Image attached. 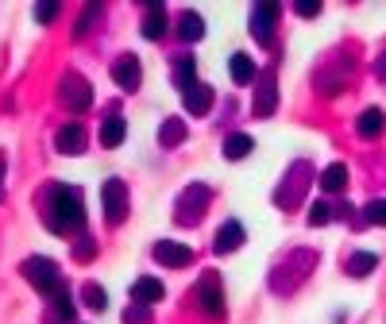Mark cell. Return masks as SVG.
I'll use <instances>...</instances> for the list:
<instances>
[{"label": "cell", "instance_id": "obj_1", "mask_svg": "<svg viewBox=\"0 0 386 324\" xmlns=\"http://www.w3.org/2000/svg\"><path fill=\"white\" fill-rule=\"evenodd\" d=\"M51 205H54L51 224L59 228V232H70V228H82V224H85L82 190H77V185H54V193H51Z\"/></svg>", "mask_w": 386, "mask_h": 324}, {"label": "cell", "instance_id": "obj_2", "mask_svg": "<svg viewBox=\"0 0 386 324\" xmlns=\"http://www.w3.org/2000/svg\"><path fill=\"white\" fill-rule=\"evenodd\" d=\"M24 275H27V282H31L35 290H43V293H59V290H66V286H62L59 266H54L51 259H27V263H24Z\"/></svg>", "mask_w": 386, "mask_h": 324}, {"label": "cell", "instance_id": "obj_3", "mask_svg": "<svg viewBox=\"0 0 386 324\" xmlns=\"http://www.w3.org/2000/svg\"><path fill=\"white\" fill-rule=\"evenodd\" d=\"M105 216H109V224H120L128 216V190L120 178H112V182H105Z\"/></svg>", "mask_w": 386, "mask_h": 324}, {"label": "cell", "instance_id": "obj_4", "mask_svg": "<svg viewBox=\"0 0 386 324\" xmlns=\"http://www.w3.org/2000/svg\"><path fill=\"white\" fill-rule=\"evenodd\" d=\"M112 77H116V85H120L124 93H135V89H139V82H143L139 59H135V54H124V59L112 66Z\"/></svg>", "mask_w": 386, "mask_h": 324}, {"label": "cell", "instance_id": "obj_5", "mask_svg": "<svg viewBox=\"0 0 386 324\" xmlns=\"http://www.w3.org/2000/svg\"><path fill=\"white\" fill-rule=\"evenodd\" d=\"M155 259H159L162 266H190L193 263V247L174 243V240H162V243H155Z\"/></svg>", "mask_w": 386, "mask_h": 324}, {"label": "cell", "instance_id": "obj_6", "mask_svg": "<svg viewBox=\"0 0 386 324\" xmlns=\"http://www.w3.org/2000/svg\"><path fill=\"white\" fill-rule=\"evenodd\" d=\"M197 301H201V309L209 316H224V290H220L217 278H205L201 290H197Z\"/></svg>", "mask_w": 386, "mask_h": 324}, {"label": "cell", "instance_id": "obj_7", "mask_svg": "<svg viewBox=\"0 0 386 324\" xmlns=\"http://www.w3.org/2000/svg\"><path fill=\"white\" fill-rule=\"evenodd\" d=\"M240 243H244V224H240V220H228V224H220V228H217L213 251H217V255H228V251H236Z\"/></svg>", "mask_w": 386, "mask_h": 324}, {"label": "cell", "instance_id": "obj_8", "mask_svg": "<svg viewBox=\"0 0 386 324\" xmlns=\"http://www.w3.org/2000/svg\"><path fill=\"white\" fill-rule=\"evenodd\" d=\"M275 16H278V4H259V8H252V35H255L259 43H270Z\"/></svg>", "mask_w": 386, "mask_h": 324}, {"label": "cell", "instance_id": "obj_9", "mask_svg": "<svg viewBox=\"0 0 386 324\" xmlns=\"http://www.w3.org/2000/svg\"><path fill=\"white\" fill-rule=\"evenodd\" d=\"M162 282L159 278H139V282L132 286V301L135 305H155V301H162Z\"/></svg>", "mask_w": 386, "mask_h": 324}, {"label": "cell", "instance_id": "obj_10", "mask_svg": "<svg viewBox=\"0 0 386 324\" xmlns=\"http://www.w3.org/2000/svg\"><path fill=\"white\" fill-rule=\"evenodd\" d=\"M59 151L62 155H82L85 151V132H82V124H66L59 132Z\"/></svg>", "mask_w": 386, "mask_h": 324}, {"label": "cell", "instance_id": "obj_11", "mask_svg": "<svg viewBox=\"0 0 386 324\" xmlns=\"http://www.w3.org/2000/svg\"><path fill=\"white\" fill-rule=\"evenodd\" d=\"M213 108V89L209 85H193L190 93H185V112H193V116H205Z\"/></svg>", "mask_w": 386, "mask_h": 324}, {"label": "cell", "instance_id": "obj_12", "mask_svg": "<svg viewBox=\"0 0 386 324\" xmlns=\"http://www.w3.org/2000/svg\"><path fill=\"white\" fill-rule=\"evenodd\" d=\"M255 151V139L252 135H244V132H236V135H228L224 139V158H247Z\"/></svg>", "mask_w": 386, "mask_h": 324}, {"label": "cell", "instance_id": "obj_13", "mask_svg": "<svg viewBox=\"0 0 386 324\" xmlns=\"http://www.w3.org/2000/svg\"><path fill=\"white\" fill-rule=\"evenodd\" d=\"M124 132H128L124 116H109L101 124V143H105V147H120V143H124Z\"/></svg>", "mask_w": 386, "mask_h": 324}, {"label": "cell", "instance_id": "obj_14", "mask_svg": "<svg viewBox=\"0 0 386 324\" xmlns=\"http://www.w3.org/2000/svg\"><path fill=\"white\" fill-rule=\"evenodd\" d=\"M228 70H232V77H236L240 85H252V82H255V62L247 59V54H232Z\"/></svg>", "mask_w": 386, "mask_h": 324}, {"label": "cell", "instance_id": "obj_15", "mask_svg": "<svg viewBox=\"0 0 386 324\" xmlns=\"http://www.w3.org/2000/svg\"><path fill=\"white\" fill-rule=\"evenodd\" d=\"M383 128H386V116L378 112V108H367V112L360 116V135H367V139L383 135Z\"/></svg>", "mask_w": 386, "mask_h": 324}, {"label": "cell", "instance_id": "obj_16", "mask_svg": "<svg viewBox=\"0 0 386 324\" xmlns=\"http://www.w3.org/2000/svg\"><path fill=\"white\" fill-rule=\"evenodd\" d=\"M275 112V82L263 77L259 82V97H255V116H270Z\"/></svg>", "mask_w": 386, "mask_h": 324}, {"label": "cell", "instance_id": "obj_17", "mask_svg": "<svg viewBox=\"0 0 386 324\" xmlns=\"http://www.w3.org/2000/svg\"><path fill=\"white\" fill-rule=\"evenodd\" d=\"M174 85H178L182 93H190L193 85H197V66H193V59H182V62L174 66Z\"/></svg>", "mask_w": 386, "mask_h": 324}, {"label": "cell", "instance_id": "obj_18", "mask_svg": "<svg viewBox=\"0 0 386 324\" xmlns=\"http://www.w3.org/2000/svg\"><path fill=\"white\" fill-rule=\"evenodd\" d=\"M344 185H348V170L340 167V162H332V167L321 174V190L325 193H336V190H344Z\"/></svg>", "mask_w": 386, "mask_h": 324}, {"label": "cell", "instance_id": "obj_19", "mask_svg": "<svg viewBox=\"0 0 386 324\" xmlns=\"http://www.w3.org/2000/svg\"><path fill=\"white\" fill-rule=\"evenodd\" d=\"M162 31H167V12L159 4H151V16L143 24V39H162Z\"/></svg>", "mask_w": 386, "mask_h": 324}, {"label": "cell", "instance_id": "obj_20", "mask_svg": "<svg viewBox=\"0 0 386 324\" xmlns=\"http://www.w3.org/2000/svg\"><path fill=\"white\" fill-rule=\"evenodd\" d=\"M348 266H352V275H355V278H367L371 270L378 266V255H371V251H360V255H352V263H348Z\"/></svg>", "mask_w": 386, "mask_h": 324}, {"label": "cell", "instance_id": "obj_21", "mask_svg": "<svg viewBox=\"0 0 386 324\" xmlns=\"http://www.w3.org/2000/svg\"><path fill=\"white\" fill-rule=\"evenodd\" d=\"M201 35H205L201 16H197V12H185L182 16V39H201Z\"/></svg>", "mask_w": 386, "mask_h": 324}, {"label": "cell", "instance_id": "obj_22", "mask_svg": "<svg viewBox=\"0 0 386 324\" xmlns=\"http://www.w3.org/2000/svg\"><path fill=\"white\" fill-rule=\"evenodd\" d=\"M159 139L167 143V147H178V143L185 139V128L178 124V120H170V124H167V128H162V132H159Z\"/></svg>", "mask_w": 386, "mask_h": 324}, {"label": "cell", "instance_id": "obj_23", "mask_svg": "<svg viewBox=\"0 0 386 324\" xmlns=\"http://www.w3.org/2000/svg\"><path fill=\"white\" fill-rule=\"evenodd\" d=\"M85 305L89 309H109V293L101 286H85Z\"/></svg>", "mask_w": 386, "mask_h": 324}, {"label": "cell", "instance_id": "obj_24", "mask_svg": "<svg viewBox=\"0 0 386 324\" xmlns=\"http://www.w3.org/2000/svg\"><path fill=\"white\" fill-rule=\"evenodd\" d=\"M54 309H59L62 321H74V301H70V290H59V293H54Z\"/></svg>", "mask_w": 386, "mask_h": 324}, {"label": "cell", "instance_id": "obj_25", "mask_svg": "<svg viewBox=\"0 0 386 324\" xmlns=\"http://www.w3.org/2000/svg\"><path fill=\"white\" fill-rule=\"evenodd\" d=\"M332 220V208L325 205V201H317V205L309 208V224H328Z\"/></svg>", "mask_w": 386, "mask_h": 324}, {"label": "cell", "instance_id": "obj_26", "mask_svg": "<svg viewBox=\"0 0 386 324\" xmlns=\"http://www.w3.org/2000/svg\"><path fill=\"white\" fill-rule=\"evenodd\" d=\"M367 220H371V224H386V201H371V205H367Z\"/></svg>", "mask_w": 386, "mask_h": 324}, {"label": "cell", "instance_id": "obj_27", "mask_svg": "<svg viewBox=\"0 0 386 324\" xmlns=\"http://www.w3.org/2000/svg\"><path fill=\"white\" fill-rule=\"evenodd\" d=\"M124 321H128V324H147L151 316H147V309H143V305H132V309H128Z\"/></svg>", "mask_w": 386, "mask_h": 324}, {"label": "cell", "instance_id": "obj_28", "mask_svg": "<svg viewBox=\"0 0 386 324\" xmlns=\"http://www.w3.org/2000/svg\"><path fill=\"white\" fill-rule=\"evenodd\" d=\"M54 16H59V4H35V20L47 24V20H54Z\"/></svg>", "mask_w": 386, "mask_h": 324}, {"label": "cell", "instance_id": "obj_29", "mask_svg": "<svg viewBox=\"0 0 386 324\" xmlns=\"http://www.w3.org/2000/svg\"><path fill=\"white\" fill-rule=\"evenodd\" d=\"M298 12H302V16H317L321 4H317V0H302V4H298Z\"/></svg>", "mask_w": 386, "mask_h": 324}, {"label": "cell", "instance_id": "obj_30", "mask_svg": "<svg viewBox=\"0 0 386 324\" xmlns=\"http://www.w3.org/2000/svg\"><path fill=\"white\" fill-rule=\"evenodd\" d=\"M74 251H77V259H89V255H93V240H89V236H85V240L77 243Z\"/></svg>", "mask_w": 386, "mask_h": 324}, {"label": "cell", "instance_id": "obj_31", "mask_svg": "<svg viewBox=\"0 0 386 324\" xmlns=\"http://www.w3.org/2000/svg\"><path fill=\"white\" fill-rule=\"evenodd\" d=\"M0 185H4V155H0Z\"/></svg>", "mask_w": 386, "mask_h": 324}]
</instances>
